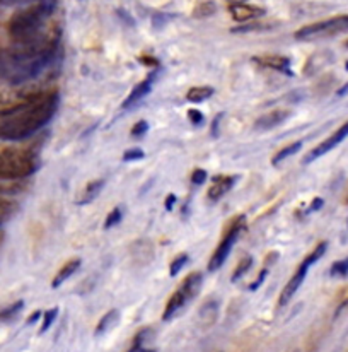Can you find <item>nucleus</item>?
Wrapping results in <instances>:
<instances>
[{"label": "nucleus", "mask_w": 348, "mask_h": 352, "mask_svg": "<svg viewBox=\"0 0 348 352\" xmlns=\"http://www.w3.org/2000/svg\"><path fill=\"white\" fill-rule=\"evenodd\" d=\"M63 57L62 31L50 30L41 36L0 50V79L14 87L43 76Z\"/></svg>", "instance_id": "nucleus-1"}, {"label": "nucleus", "mask_w": 348, "mask_h": 352, "mask_svg": "<svg viewBox=\"0 0 348 352\" xmlns=\"http://www.w3.org/2000/svg\"><path fill=\"white\" fill-rule=\"evenodd\" d=\"M60 104L58 91H50L45 98L31 104L26 110L0 122V140L21 142L47 126L55 117Z\"/></svg>", "instance_id": "nucleus-2"}, {"label": "nucleus", "mask_w": 348, "mask_h": 352, "mask_svg": "<svg viewBox=\"0 0 348 352\" xmlns=\"http://www.w3.org/2000/svg\"><path fill=\"white\" fill-rule=\"evenodd\" d=\"M58 2H38L10 17L9 33L16 43H24L47 33V19L57 10Z\"/></svg>", "instance_id": "nucleus-3"}, {"label": "nucleus", "mask_w": 348, "mask_h": 352, "mask_svg": "<svg viewBox=\"0 0 348 352\" xmlns=\"http://www.w3.org/2000/svg\"><path fill=\"white\" fill-rule=\"evenodd\" d=\"M40 168V154L34 149L7 147L0 151V182H14L34 175Z\"/></svg>", "instance_id": "nucleus-4"}, {"label": "nucleus", "mask_w": 348, "mask_h": 352, "mask_svg": "<svg viewBox=\"0 0 348 352\" xmlns=\"http://www.w3.org/2000/svg\"><path fill=\"white\" fill-rule=\"evenodd\" d=\"M50 91L38 87H24V89H0V117H12L19 111L26 110L31 104L45 98Z\"/></svg>", "instance_id": "nucleus-5"}, {"label": "nucleus", "mask_w": 348, "mask_h": 352, "mask_svg": "<svg viewBox=\"0 0 348 352\" xmlns=\"http://www.w3.org/2000/svg\"><path fill=\"white\" fill-rule=\"evenodd\" d=\"M202 283H203V277L200 272L189 274V276L183 280L181 286L174 291V294L171 296L170 301H167L166 309H164V315H163L164 322L173 320L174 316L185 308L186 302H189L196 294H198L200 287H202Z\"/></svg>", "instance_id": "nucleus-6"}, {"label": "nucleus", "mask_w": 348, "mask_h": 352, "mask_svg": "<svg viewBox=\"0 0 348 352\" xmlns=\"http://www.w3.org/2000/svg\"><path fill=\"white\" fill-rule=\"evenodd\" d=\"M326 248H328V243L326 241L319 243V245L316 246V248L312 250V252L309 253L304 260H302V263L297 267V270H295L294 276L290 277V280L287 283V286L283 287L282 294H280V298H279V306H286L287 302L292 299V296L297 293V289L302 286L305 276H308V270L311 269V265H314V263L318 262L323 255H325Z\"/></svg>", "instance_id": "nucleus-7"}, {"label": "nucleus", "mask_w": 348, "mask_h": 352, "mask_svg": "<svg viewBox=\"0 0 348 352\" xmlns=\"http://www.w3.org/2000/svg\"><path fill=\"white\" fill-rule=\"evenodd\" d=\"M342 31H348V16H338L333 19L319 21V23L309 24V26L301 28L295 33L297 40H316L323 36H333Z\"/></svg>", "instance_id": "nucleus-8"}, {"label": "nucleus", "mask_w": 348, "mask_h": 352, "mask_svg": "<svg viewBox=\"0 0 348 352\" xmlns=\"http://www.w3.org/2000/svg\"><path fill=\"white\" fill-rule=\"evenodd\" d=\"M244 221H246L244 216H237L234 221H232V224L229 226V230H227L226 236H224L220 245L217 246L216 252H213L212 256H210V262H209L210 272H213V270L220 269V267L224 265V262H226L227 256H229L232 246L235 245L239 234H241V231L244 230Z\"/></svg>", "instance_id": "nucleus-9"}, {"label": "nucleus", "mask_w": 348, "mask_h": 352, "mask_svg": "<svg viewBox=\"0 0 348 352\" xmlns=\"http://www.w3.org/2000/svg\"><path fill=\"white\" fill-rule=\"evenodd\" d=\"M227 10L231 12L232 19L237 21V23H253L255 19H259L266 14V10L263 7L251 6V3L246 2H231L227 3Z\"/></svg>", "instance_id": "nucleus-10"}, {"label": "nucleus", "mask_w": 348, "mask_h": 352, "mask_svg": "<svg viewBox=\"0 0 348 352\" xmlns=\"http://www.w3.org/2000/svg\"><path fill=\"white\" fill-rule=\"evenodd\" d=\"M347 137H348V122L345 123V125L340 126V129L336 130V132L333 133L332 137H328V139L323 140L321 144H318V146H316L314 149H312L311 153H309L308 156H305L304 163L308 164V163H311V161L318 160V157L325 156L326 153H329V151H332V149H335V147L338 146L340 142H343V140H345Z\"/></svg>", "instance_id": "nucleus-11"}, {"label": "nucleus", "mask_w": 348, "mask_h": 352, "mask_svg": "<svg viewBox=\"0 0 348 352\" xmlns=\"http://www.w3.org/2000/svg\"><path fill=\"white\" fill-rule=\"evenodd\" d=\"M157 77V70H154V72H150L149 76H147V79H143L142 82L137 84L135 87H133L132 93L128 94V98L125 100V103H123V110H128V108H132L133 104L139 103L140 100H143V98L147 96V94L152 91V86H154V80H156Z\"/></svg>", "instance_id": "nucleus-12"}, {"label": "nucleus", "mask_w": 348, "mask_h": 352, "mask_svg": "<svg viewBox=\"0 0 348 352\" xmlns=\"http://www.w3.org/2000/svg\"><path fill=\"white\" fill-rule=\"evenodd\" d=\"M253 62L259 63L263 67H268V69L277 70L280 74H286V76L292 77L294 72L290 69V58L282 57V55H262V57H253Z\"/></svg>", "instance_id": "nucleus-13"}, {"label": "nucleus", "mask_w": 348, "mask_h": 352, "mask_svg": "<svg viewBox=\"0 0 348 352\" xmlns=\"http://www.w3.org/2000/svg\"><path fill=\"white\" fill-rule=\"evenodd\" d=\"M234 183H235V176H224V175L213 176L212 186L209 188V193H207V195H209L210 200L222 199L232 186H234Z\"/></svg>", "instance_id": "nucleus-14"}, {"label": "nucleus", "mask_w": 348, "mask_h": 352, "mask_svg": "<svg viewBox=\"0 0 348 352\" xmlns=\"http://www.w3.org/2000/svg\"><path fill=\"white\" fill-rule=\"evenodd\" d=\"M290 117V111L289 110H275L272 113H266L263 117H259L255 122V129L256 130H270V129H275V126L282 125L287 118Z\"/></svg>", "instance_id": "nucleus-15"}, {"label": "nucleus", "mask_w": 348, "mask_h": 352, "mask_svg": "<svg viewBox=\"0 0 348 352\" xmlns=\"http://www.w3.org/2000/svg\"><path fill=\"white\" fill-rule=\"evenodd\" d=\"M79 267H80V258H73V260H70V262H67L65 265L58 270L57 276H55L54 283H51V287H55V289H57V287L62 286V284L65 283L69 277H72L73 274L79 270Z\"/></svg>", "instance_id": "nucleus-16"}, {"label": "nucleus", "mask_w": 348, "mask_h": 352, "mask_svg": "<svg viewBox=\"0 0 348 352\" xmlns=\"http://www.w3.org/2000/svg\"><path fill=\"white\" fill-rule=\"evenodd\" d=\"M104 186V179H96V182H89L86 185V188H84L82 195H80V199L77 200V204L79 206H86V204H91L94 199H96L97 195H100V192L103 190Z\"/></svg>", "instance_id": "nucleus-17"}, {"label": "nucleus", "mask_w": 348, "mask_h": 352, "mask_svg": "<svg viewBox=\"0 0 348 352\" xmlns=\"http://www.w3.org/2000/svg\"><path fill=\"white\" fill-rule=\"evenodd\" d=\"M213 93H216V89L212 86H195L192 89H188L186 100L192 101V103H202V101L212 98Z\"/></svg>", "instance_id": "nucleus-18"}, {"label": "nucleus", "mask_w": 348, "mask_h": 352, "mask_svg": "<svg viewBox=\"0 0 348 352\" xmlns=\"http://www.w3.org/2000/svg\"><path fill=\"white\" fill-rule=\"evenodd\" d=\"M118 320H119V311H118V309H110V311H108L106 315H104L103 318L100 320V323H97L96 336H103V333L110 332V330L113 329V327H116Z\"/></svg>", "instance_id": "nucleus-19"}, {"label": "nucleus", "mask_w": 348, "mask_h": 352, "mask_svg": "<svg viewBox=\"0 0 348 352\" xmlns=\"http://www.w3.org/2000/svg\"><path fill=\"white\" fill-rule=\"evenodd\" d=\"M301 147H302V142H301V140H297V142H292V144H289V146H286V147H283L282 151H279V153H277L275 156H273L272 164H273V166H277V164L282 163L283 160H287V157L294 156L295 153H299V151H301Z\"/></svg>", "instance_id": "nucleus-20"}, {"label": "nucleus", "mask_w": 348, "mask_h": 352, "mask_svg": "<svg viewBox=\"0 0 348 352\" xmlns=\"http://www.w3.org/2000/svg\"><path fill=\"white\" fill-rule=\"evenodd\" d=\"M251 265H253V256L246 255L244 258L237 263V267H235L234 274H232V283H237V280L241 279V277L244 276L249 269H251Z\"/></svg>", "instance_id": "nucleus-21"}, {"label": "nucleus", "mask_w": 348, "mask_h": 352, "mask_svg": "<svg viewBox=\"0 0 348 352\" xmlns=\"http://www.w3.org/2000/svg\"><path fill=\"white\" fill-rule=\"evenodd\" d=\"M16 209L17 206L14 202H10V200H5V199H0V224H2L3 221L9 219Z\"/></svg>", "instance_id": "nucleus-22"}, {"label": "nucleus", "mask_w": 348, "mask_h": 352, "mask_svg": "<svg viewBox=\"0 0 348 352\" xmlns=\"http://www.w3.org/2000/svg\"><path fill=\"white\" fill-rule=\"evenodd\" d=\"M23 308H24V301H17L14 302V305H10L9 308H3L2 311H0V322H2V320L3 322H7V320L14 318V316H16Z\"/></svg>", "instance_id": "nucleus-23"}, {"label": "nucleus", "mask_w": 348, "mask_h": 352, "mask_svg": "<svg viewBox=\"0 0 348 352\" xmlns=\"http://www.w3.org/2000/svg\"><path fill=\"white\" fill-rule=\"evenodd\" d=\"M329 276L332 277H347L348 276V258L338 260L329 269Z\"/></svg>", "instance_id": "nucleus-24"}, {"label": "nucleus", "mask_w": 348, "mask_h": 352, "mask_svg": "<svg viewBox=\"0 0 348 352\" xmlns=\"http://www.w3.org/2000/svg\"><path fill=\"white\" fill-rule=\"evenodd\" d=\"M268 24H262V23H248V24H242L239 28H232V33H249V31H263V30H268Z\"/></svg>", "instance_id": "nucleus-25"}, {"label": "nucleus", "mask_w": 348, "mask_h": 352, "mask_svg": "<svg viewBox=\"0 0 348 352\" xmlns=\"http://www.w3.org/2000/svg\"><path fill=\"white\" fill-rule=\"evenodd\" d=\"M216 12V3L212 2H202L196 6L195 9V16L196 17H209Z\"/></svg>", "instance_id": "nucleus-26"}, {"label": "nucleus", "mask_w": 348, "mask_h": 352, "mask_svg": "<svg viewBox=\"0 0 348 352\" xmlns=\"http://www.w3.org/2000/svg\"><path fill=\"white\" fill-rule=\"evenodd\" d=\"M57 316H58V308H51V309H48V311L43 313V325H41V333H45L51 325H54V322Z\"/></svg>", "instance_id": "nucleus-27"}, {"label": "nucleus", "mask_w": 348, "mask_h": 352, "mask_svg": "<svg viewBox=\"0 0 348 352\" xmlns=\"http://www.w3.org/2000/svg\"><path fill=\"white\" fill-rule=\"evenodd\" d=\"M121 217H123L121 209H119V207H115V209L108 214L106 221H104V228H106V230H110V228L116 226V224H119Z\"/></svg>", "instance_id": "nucleus-28"}, {"label": "nucleus", "mask_w": 348, "mask_h": 352, "mask_svg": "<svg viewBox=\"0 0 348 352\" xmlns=\"http://www.w3.org/2000/svg\"><path fill=\"white\" fill-rule=\"evenodd\" d=\"M186 262H188V255H186V253H181L179 256H176V258L173 260V263H171V267H170V276L171 277L178 276V272L183 269V267H185Z\"/></svg>", "instance_id": "nucleus-29"}, {"label": "nucleus", "mask_w": 348, "mask_h": 352, "mask_svg": "<svg viewBox=\"0 0 348 352\" xmlns=\"http://www.w3.org/2000/svg\"><path fill=\"white\" fill-rule=\"evenodd\" d=\"M143 157H146V153H143L140 147H132V149L123 153V161H126V163H128V161H140L143 160Z\"/></svg>", "instance_id": "nucleus-30"}, {"label": "nucleus", "mask_w": 348, "mask_h": 352, "mask_svg": "<svg viewBox=\"0 0 348 352\" xmlns=\"http://www.w3.org/2000/svg\"><path fill=\"white\" fill-rule=\"evenodd\" d=\"M147 130H149V123H147L146 120H140V122H137L135 125H133L132 137H135V139H140V137L146 135Z\"/></svg>", "instance_id": "nucleus-31"}, {"label": "nucleus", "mask_w": 348, "mask_h": 352, "mask_svg": "<svg viewBox=\"0 0 348 352\" xmlns=\"http://www.w3.org/2000/svg\"><path fill=\"white\" fill-rule=\"evenodd\" d=\"M268 272H270L268 262H265V267H263V270H262V272H259V276H258V279H256V283L249 284V291L259 289V287H262V284L265 283V279H266V276H268Z\"/></svg>", "instance_id": "nucleus-32"}, {"label": "nucleus", "mask_w": 348, "mask_h": 352, "mask_svg": "<svg viewBox=\"0 0 348 352\" xmlns=\"http://www.w3.org/2000/svg\"><path fill=\"white\" fill-rule=\"evenodd\" d=\"M188 120L192 122L193 126H200L205 122V117H203L202 111L198 110H188Z\"/></svg>", "instance_id": "nucleus-33"}, {"label": "nucleus", "mask_w": 348, "mask_h": 352, "mask_svg": "<svg viewBox=\"0 0 348 352\" xmlns=\"http://www.w3.org/2000/svg\"><path fill=\"white\" fill-rule=\"evenodd\" d=\"M205 179H207V171L205 170H200V168H196V170L192 173V183H193V185H202Z\"/></svg>", "instance_id": "nucleus-34"}, {"label": "nucleus", "mask_w": 348, "mask_h": 352, "mask_svg": "<svg viewBox=\"0 0 348 352\" xmlns=\"http://www.w3.org/2000/svg\"><path fill=\"white\" fill-rule=\"evenodd\" d=\"M116 14H118L119 17H123V21H125V23L128 24V26H133V24H135V23H133V17L130 16V14L126 12L125 9H118V10H116Z\"/></svg>", "instance_id": "nucleus-35"}, {"label": "nucleus", "mask_w": 348, "mask_h": 352, "mask_svg": "<svg viewBox=\"0 0 348 352\" xmlns=\"http://www.w3.org/2000/svg\"><path fill=\"white\" fill-rule=\"evenodd\" d=\"M323 206H325V200H323V199H319V197H318V199H314V200H312V204H311V206H309L308 212H316V210H319V209H321Z\"/></svg>", "instance_id": "nucleus-36"}, {"label": "nucleus", "mask_w": 348, "mask_h": 352, "mask_svg": "<svg viewBox=\"0 0 348 352\" xmlns=\"http://www.w3.org/2000/svg\"><path fill=\"white\" fill-rule=\"evenodd\" d=\"M164 19H167V16H164V14L157 12L156 16H154V26L159 28V24H161V26H163V24L166 23V21H164Z\"/></svg>", "instance_id": "nucleus-37"}, {"label": "nucleus", "mask_w": 348, "mask_h": 352, "mask_svg": "<svg viewBox=\"0 0 348 352\" xmlns=\"http://www.w3.org/2000/svg\"><path fill=\"white\" fill-rule=\"evenodd\" d=\"M174 204H176V195L174 193H170V195L166 197V210H173Z\"/></svg>", "instance_id": "nucleus-38"}, {"label": "nucleus", "mask_w": 348, "mask_h": 352, "mask_svg": "<svg viewBox=\"0 0 348 352\" xmlns=\"http://www.w3.org/2000/svg\"><path fill=\"white\" fill-rule=\"evenodd\" d=\"M222 117H224V115L220 113V115H217L216 120H213V123H212V135H217V132H219V122H220V120H222Z\"/></svg>", "instance_id": "nucleus-39"}, {"label": "nucleus", "mask_w": 348, "mask_h": 352, "mask_svg": "<svg viewBox=\"0 0 348 352\" xmlns=\"http://www.w3.org/2000/svg\"><path fill=\"white\" fill-rule=\"evenodd\" d=\"M41 315H43V313H41L40 309H38V311H34L33 315H31L30 318H27V323H30V325H31V323H34V322H36V320H40Z\"/></svg>", "instance_id": "nucleus-40"}, {"label": "nucleus", "mask_w": 348, "mask_h": 352, "mask_svg": "<svg viewBox=\"0 0 348 352\" xmlns=\"http://www.w3.org/2000/svg\"><path fill=\"white\" fill-rule=\"evenodd\" d=\"M140 60H142L143 65H159L156 58H140Z\"/></svg>", "instance_id": "nucleus-41"}, {"label": "nucleus", "mask_w": 348, "mask_h": 352, "mask_svg": "<svg viewBox=\"0 0 348 352\" xmlns=\"http://www.w3.org/2000/svg\"><path fill=\"white\" fill-rule=\"evenodd\" d=\"M336 94H338V96H345V94H348V84H345V86H343Z\"/></svg>", "instance_id": "nucleus-42"}, {"label": "nucleus", "mask_w": 348, "mask_h": 352, "mask_svg": "<svg viewBox=\"0 0 348 352\" xmlns=\"http://www.w3.org/2000/svg\"><path fill=\"white\" fill-rule=\"evenodd\" d=\"M347 47H348V41H347Z\"/></svg>", "instance_id": "nucleus-43"}]
</instances>
